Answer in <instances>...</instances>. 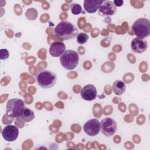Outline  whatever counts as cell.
Returning a JSON list of instances; mask_svg holds the SVG:
<instances>
[{"label": "cell", "mask_w": 150, "mask_h": 150, "mask_svg": "<svg viewBox=\"0 0 150 150\" xmlns=\"http://www.w3.org/2000/svg\"><path fill=\"white\" fill-rule=\"evenodd\" d=\"M21 119L26 122H29L32 121L35 118V113L34 112L29 108H25L23 111L21 116Z\"/></svg>", "instance_id": "9a60e30c"}, {"label": "cell", "mask_w": 150, "mask_h": 150, "mask_svg": "<svg viewBox=\"0 0 150 150\" xmlns=\"http://www.w3.org/2000/svg\"><path fill=\"white\" fill-rule=\"evenodd\" d=\"M38 85L45 89L53 87L56 83L57 76L55 73L49 70L40 71L35 77Z\"/></svg>", "instance_id": "7a4b0ae2"}, {"label": "cell", "mask_w": 150, "mask_h": 150, "mask_svg": "<svg viewBox=\"0 0 150 150\" xmlns=\"http://www.w3.org/2000/svg\"><path fill=\"white\" fill-rule=\"evenodd\" d=\"M66 50V45L63 42H54L49 48V53L53 57H60Z\"/></svg>", "instance_id": "4fadbf2b"}, {"label": "cell", "mask_w": 150, "mask_h": 150, "mask_svg": "<svg viewBox=\"0 0 150 150\" xmlns=\"http://www.w3.org/2000/svg\"><path fill=\"white\" fill-rule=\"evenodd\" d=\"M131 48L132 52L135 53H142L146 50L148 43L143 39L135 38L131 42Z\"/></svg>", "instance_id": "8fae6325"}, {"label": "cell", "mask_w": 150, "mask_h": 150, "mask_svg": "<svg viewBox=\"0 0 150 150\" xmlns=\"http://www.w3.org/2000/svg\"><path fill=\"white\" fill-rule=\"evenodd\" d=\"M88 38L89 36L87 33L81 32L79 33L77 36V42L80 45H83L87 42Z\"/></svg>", "instance_id": "2e32d148"}, {"label": "cell", "mask_w": 150, "mask_h": 150, "mask_svg": "<svg viewBox=\"0 0 150 150\" xmlns=\"http://www.w3.org/2000/svg\"><path fill=\"white\" fill-rule=\"evenodd\" d=\"M104 1V0H84L83 2L84 10L90 13H95Z\"/></svg>", "instance_id": "7c38bea8"}, {"label": "cell", "mask_w": 150, "mask_h": 150, "mask_svg": "<svg viewBox=\"0 0 150 150\" xmlns=\"http://www.w3.org/2000/svg\"><path fill=\"white\" fill-rule=\"evenodd\" d=\"M114 4L115 5V6H121L124 4L123 0H114L113 1Z\"/></svg>", "instance_id": "d6986e66"}, {"label": "cell", "mask_w": 150, "mask_h": 150, "mask_svg": "<svg viewBox=\"0 0 150 150\" xmlns=\"http://www.w3.org/2000/svg\"><path fill=\"white\" fill-rule=\"evenodd\" d=\"M9 56V52L6 49H2L0 50V59L1 60H6Z\"/></svg>", "instance_id": "ac0fdd59"}, {"label": "cell", "mask_w": 150, "mask_h": 150, "mask_svg": "<svg viewBox=\"0 0 150 150\" xmlns=\"http://www.w3.org/2000/svg\"><path fill=\"white\" fill-rule=\"evenodd\" d=\"M98 14L102 16H112L115 14L117 7L111 1H104L99 8Z\"/></svg>", "instance_id": "9c48e42d"}, {"label": "cell", "mask_w": 150, "mask_h": 150, "mask_svg": "<svg viewBox=\"0 0 150 150\" xmlns=\"http://www.w3.org/2000/svg\"><path fill=\"white\" fill-rule=\"evenodd\" d=\"M80 95L83 100L86 101H92L96 98L97 96V91L94 85L89 84L83 87Z\"/></svg>", "instance_id": "30bf717a"}, {"label": "cell", "mask_w": 150, "mask_h": 150, "mask_svg": "<svg viewBox=\"0 0 150 150\" xmlns=\"http://www.w3.org/2000/svg\"><path fill=\"white\" fill-rule=\"evenodd\" d=\"M112 89L113 93L117 96L122 94L126 89V85L124 81L120 80L115 81L112 86Z\"/></svg>", "instance_id": "5bb4252c"}, {"label": "cell", "mask_w": 150, "mask_h": 150, "mask_svg": "<svg viewBox=\"0 0 150 150\" xmlns=\"http://www.w3.org/2000/svg\"><path fill=\"white\" fill-rule=\"evenodd\" d=\"M25 108V103L20 98H15L9 100L6 103V113L9 117L18 118Z\"/></svg>", "instance_id": "277c9868"}, {"label": "cell", "mask_w": 150, "mask_h": 150, "mask_svg": "<svg viewBox=\"0 0 150 150\" xmlns=\"http://www.w3.org/2000/svg\"><path fill=\"white\" fill-rule=\"evenodd\" d=\"M55 35L63 40L74 39L78 35V29L72 23L69 21H61L54 29Z\"/></svg>", "instance_id": "6da1fadb"}, {"label": "cell", "mask_w": 150, "mask_h": 150, "mask_svg": "<svg viewBox=\"0 0 150 150\" xmlns=\"http://www.w3.org/2000/svg\"><path fill=\"white\" fill-rule=\"evenodd\" d=\"M70 9L71 13L74 15H77L82 12V8L81 5L77 3H72L70 5Z\"/></svg>", "instance_id": "e0dca14e"}, {"label": "cell", "mask_w": 150, "mask_h": 150, "mask_svg": "<svg viewBox=\"0 0 150 150\" xmlns=\"http://www.w3.org/2000/svg\"><path fill=\"white\" fill-rule=\"evenodd\" d=\"M60 63L62 66L69 70L75 69L79 62L77 52L74 50H66L60 56Z\"/></svg>", "instance_id": "3957f363"}, {"label": "cell", "mask_w": 150, "mask_h": 150, "mask_svg": "<svg viewBox=\"0 0 150 150\" xmlns=\"http://www.w3.org/2000/svg\"><path fill=\"white\" fill-rule=\"evenodd\" d=\"M83 130L88 136H96L100 132V122L96 118L89 120L84 124Z\"/></svg>", "instance_id": "52a82bcc"}, {"label": "cell", "mask_w": 150, "mask_h": 150, "mask_svg": "<svg viewBox=\"0 0 150 150\" xmlns=\"http://www.w3.org/2000/svg\"><path fill=\"white\" fill-rule=\"evenodd\" d=\"M2 135L5 141L13 142L18 137L19 129L15 125H7L2 129Z\"/></svg>", "instance_id": "ba28073f"}, {"label": "cell", "mask_w": 150, "mask_h": 150, "mask_svg": "<svg viewBox=\"0 0 150 150\" xmlns=\"http://www.w3.org/2000/svg\"><path fill=\"white\" fill-rule=\"evenodd\" d=\"M132 28L137 38L144 39L150 35V22L146 18H141L136 20Z\"/></svg>", "instance_id": "5b68a950"}, {"label": "cell", "mask_w": 150, "mask_h": 150, "mask_svg": "<svg viewBox=\"0 0 150 150\" xmlns=\"http://www.w3.org/2000/svg\"><path fill=\"white\" fill-rule=\"evenodd\" d=\"M117 124L116 121L109 117H106L100 122V131L105 137H110L116 132Z\"/></svg>", "instance_id": "8992f818"}]
</instances>
